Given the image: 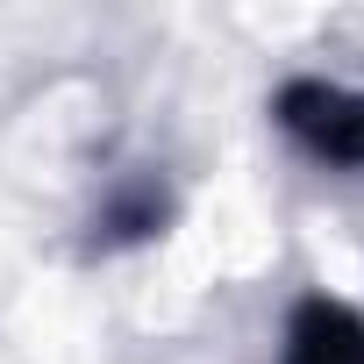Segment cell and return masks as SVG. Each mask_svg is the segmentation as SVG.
I'll use <instances>...</instances> for the list:
<instances>
[{
  "label": "cell",
  "instance_id": "obj_2",
  "mask_svg": "<svg viewBox=\"0 0 364 364\" xmlns=\"http://www.w3.org/2000/svg\"><path fill=\"white\" fill-rule=\"evenodd\" d=\"M171 222H178V193H171L164 164H136V171H122V178H114V186L100 193V208L86 215L79 250H86V257L143 250V243H157Z\"/></svg>",
  "mask_w": 364,
  "mask_h": 364
},
{
  "label": "cell",
  "instance_id": "obj_3",
  "mask_svg": "<svg viewBox=\"0 0 364 364\" xmlns=\"http://www.w3.org/2000/svg\"><path fill=\"white\" fill-rule=\"evenodd\" d=\"M279 364H364V307L336 293H300L279 336Z\"/></svg>",
  "mask_w": 364,
  "mask_h": 364
},
{
  "label": "cell",
  "instance_id": "obj_1",
  "mask_svg": "<svg viewBox=\"0 0 364 364\" xmlns=\"http://www.w3.org/2000/svg\"><path fill=\"white\" fill-rule=\"evenodd\" d=\"M272 122H279V136L307 164H321V171H364V86L300 72V79H286L272 93Z\"/></svg>",
  "mask_w": 364,
  "mask_h": 364
}]
</instances>
